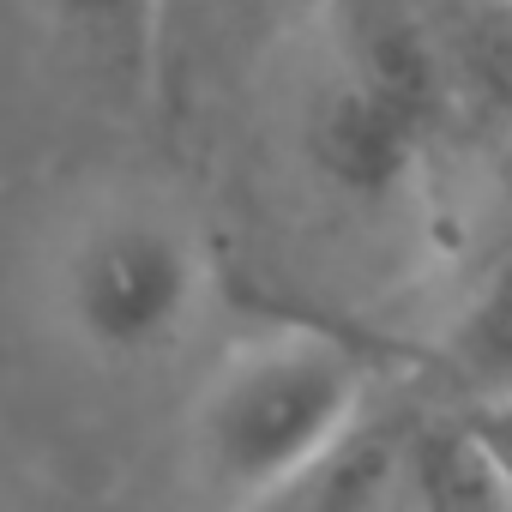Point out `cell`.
Segmentation results:
<instances>
[{
  "instance_id": "obj_1",
  "label": "cell",
  "mask_w": 512,
  "mask_h": 512,
  "mask_svg": "<svg viewBox=\"0 0 512 512\" xmlns=\"http://www.w3.org/2000/svg\"><path fill=\"white\" fill-rule=\"evenodd\" d=\"M368 410V368L314 326H278L223 356L187 410V464L217 500L278 506Z\"/></svg>"
},
{
  "instance_id": "obj_2",
  "label": "cell",
  "mask_w": 512,
  "mask_h": 512,
  "mask_svg": "<svg viewBox=\"0 0 512 512\" xmlns=\"http://www.w3.org/2000/svg\"><path fill=\"white\" fill-rule=\"evenodd\" d=\"M211 266L199 235L169 211H103L55 266V314L67 338L97 362L169 356L199 320Z\"/></svg>"
},
{
  "instance_id": "obj_3",
  "label": "cell",
  "mask_w": 512,
  "mask_h": 512,
  "mask_svg": "<svg viewBox=\"0 0 512 512\" xmlns=\"http://www.w3.org/2000/svg\"><path fill=\"white\" fill-rule=\"evenodd\" d=\"M434 67L410 37H368L338 73L320 79L302 115V151L314 175L356 205L398 199L434 133Z\"/></svg>"
},
{
  "instance_id": "obj_4",
  "label": "cell",
  "mask_w": 512,
  "mask_h": 512,
  "mask_svg": "<svg viewBox=\"0 0 512 512\" xmlns=\"http://www.w3.org/2000/svg\"><path fill=\"white\" fill-rule=\"evenodd\" d=\"M386 506H416V512L512 506V476L500 470V458H494V446H488V434H482L476 416L416 422L398 440Z\"/></svg>"
},
{
  "instance_id": "obj_5",
  "label": "cell",
  "mask_w": 512,
  "mask_h": 512,
  "mask_svg": "<svg viewBox=\"0 0 512 512\" xmlns=\"http://www.w3.org/2000/svg\"><path fill=\"white\" fill-rule=\"evenodd\" d=\"M440 362L470 404L512 398V247L476 278V290L452 314Z\"/></svg>"
},
{
  "instance_id": "obj_6",
  "label": "cell",
  "mask_w": 512,
  "mask_h": 512,
  "mask_svg": "<svg viewBox=\"0 0 512 512\" xmlns=\"http://www.w3.org/2000/svg\"><path fill=\"white\" fill-rule=\"evenodd\" d=\"M43 7L85 37L103 61H127L139 79H151L157 55V0H43Z\"/></svg>"
},
{
  "instance_id": "obj_7",
  "label": "cell",
  "mask_w": 512,
  "mask_h": 512,
  "mask_svg": "<svg viewBox=\"0 0 512 512\" xmlns=\"http://www.w3.org/2000/svg\"><path fill=\"white\" fill-rule=\"evenodd\" d=\"M253 0H157V55H151V79L163 73L169 49L193 31V25H229L235 13H247Z\"/></svg>"
},
{
  "instance_id": "obj_8",
  "label": "cell",
  "mask_w": 512,
  "mask_h": 512,
  "mask_svg": "<svg viewBox=\"0 0 512 512\" xmlns=\"http://www.w3.org/2000/svg\"><path fill=\"white\" fill-rule=\"evenodd\" d=\"M506 7H512V0H506Z\"/></svg>"
}]
</instances>
